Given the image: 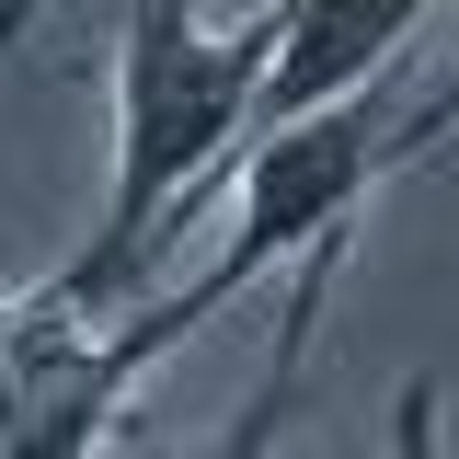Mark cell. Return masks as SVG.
Returning a JSON list of instances; mask_svg holds the SVG:
<instances>
[{"label": "cell", "mask_w": 459, "mask_h": 459, "mask_svg": "<svg viewBox=\"0 0 459 459\" xmlns=\"http://www.w3.org/2000/svg\"><path fill=\"white\" fill-rule=\"evenodd\" d=\"M276 47H287V0H253L230 23L207 0H138L126 12V35H115L104 207H92V241L47 276L69 310H92V322L150 310L138 287L161 276V253L207 219V184L241 161L253 104L276 81Z\"/></svg>", "instance_id": "6da1fadb"}, {"label": "cell", "mask_w": 459, "mask_h": 459, "mask_svg": "<svg viewBox=\"0 0 459 459\" xmlns=\"http://www.w3.org/2000/svg\"><path fill=\"white\" fill-rule=\"evenodd\" d=\"M344 253H356V230L310 241V253L276 276V333H264V368H253L241 413H230L219 437H195V448H161V459H276L287 448V413H299V391H310V344H322V310H333Z\"/></svg>", "instance_id": "7a4b0ae2"}, {"label": "cell", "mask_w": 459, "mask_h": 459, "mask_svg": "<svg viewBox=\"0 0 459 459\" xmlns=\"http://www.w3.org/2000/svg\"><path fill=\"white\" fill-rule=\"evenodd\" d=\"M448 138H459V57L425 81V92H413V104H402V172H413V161H437Z\"/></svg>", "instance_id": "3957f363"}]
</instances>
